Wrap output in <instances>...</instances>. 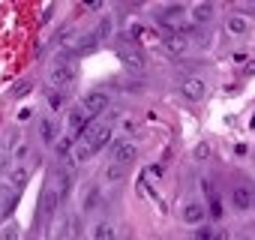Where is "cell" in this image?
Segmentation results:
<instances>
[{
    "label": "cell",
    "mask_w": 255,
    "mask_h": 240,
    "mask_svg": "<svg viewBox=\"0 0 255 240\" xmlns=\"http://www.w3.org/2000/svg\"><path fill=\"white\" fill-rule=\"evenodd\" d=\"M75 75H78V69H75V63H72V60H57V63L48 69V81H51V87H54V90L69 87V84L75 81Z\"/></svg>",
    "instance_id": "6da1fadb"
},
{
    "label": "cell",
    "mask_w": 255,
    "mask_h": 240,
    "mask_svg": "<svg viewBox=\"0 0 255 240\" xmlns=\"http://www.w3.org/2000/svg\"><path fill=\"white\" fill-rule=\"evenodd\" d=\"M108 102H111V93H105V90H90V93H84L81 96V102H78V108L93 120V117H99V114H105V108H108Z\"/></svg>",
    "instance_id": "7a4b0ae2"
},
{
    "label": "cell",
    "mask_w": 255,
    "mask_h": 240,
    "mask_svg": "<svg viewBox=\"0 0 255 240\" xmlns=\"http://www.w3.org/2000/svg\"><path fill=\"white\" fill-rule=\"evenodd\" d=\"M111 156H114V165H132L135 162V156H138V147L129 141V138H117L114 144H111Z\"/></svg>",
    "instance_id": "3957f363"
},
{
    "label": "cell",
    "mask_w": 255,
    "mask_h": 240,
    "mask_svg": "<svg viewBox=\"0 0 255 240\" xmlns=\"http://www.w3.org/2000/svg\"><path fill=\"white\" fill-rule=\"evenodd\" d=\"M231 204H234L237 210H249V207H255V189L246 186V183H237V186L231 189Z\"/></svg>",
    "instance_id": "277c9868"
},
{
    "label": "cell",
    "mask_w": 255,
    "mask_h": 240,
    "mask_svg": "<svg viewBox=\"0 0 255 240\" xmlns=\"http://www.w3.org/2000/svg\"><path fill=\"white\" fill-rule=\"evenodd\" d=\"M90 123H93V120H90V117H87V114H84L78 105L69 111V132H72L75 138H81V135H84V129H87Z\"/></svg>",
    "instance_id": "5b68a950"
},
{
    "label": "cell",
    "mask_w": 255,
    "mask_h": 240,
    "mask_svg": "<svg viewBox=\"0 0 255 240\" xmlns=\"http://www.w3.org/2000/svg\"><path fill=\"white\" fill-rule=\"evenodd\" d=\"M180 93H183L189 102H201V99H204V93H207V87H204V81H201V78H186V81H183V87H180Z\"/></svg>",
    "instance_id": "8992f818"
},
{
    "label": "cell",
    "mask_w": 255,
    "mask_h": 240,
    "mask_svg": "<svg viewBox=\"0 0 255 240\" xmlns=\"http://www.w3.org/2000/svg\"><path fill=\"white\" fill-rule=\"evenodd\" d=\"M9 189H24L30 180V168L27 165H9Z\"/></svg>",
    "instance_id": "52a82bcc"
},
{
    "label": "cell",
    "mask_w": 255,
    "mask_h": 240,
    "mask_svg": "<svg viewBox=\"0 0 255 240\" xmlns=\"http://www.w3.org/2000/svg\"><path fill=\"white\" fill-rule=\"evenodd\" d=\"M54 186H57V189H48V192H51V198H54V201H63V198L69 195V186H72V177H69V171H57V177H54Z\"/></svg>",
    "instance_id": "ba28073f"
},
{
    "label": "cell",
    "mask_w": 255,
    "mask_h": 240,
    "mask_svg": "<svg viewBox=\"0 0 255 240\" xmlns=\"http://www.w3.org/2000/svg\"><path fill=\"white\" fill-rule=\"evenodd\" d=\"M204 213H207V210H204L201 201H189V204L183 207V222H186V225H201V222H204Z\"/></svg>",
    "instance_id": "9c48e42d"
},
{
    "label": "cell",
    "mask_w": 255,
    "mask_h": 240,
    "mask_svg": "<svg viewBox=\"0 0 255 240\" xmlns=\"http://www.w3.org/2000/svg\"><path fill=\"white\" fill-rule=\"evenodd\" d=\"M39 138L45 144H54L57 141V123H54V117H42L39 120Z\"/></svg>",
    "instance_id": "30bf717a"
},
{
    "label": "cell",
    "mask_w": 255,
    "mask_h": 240,
    "mask_svg": "<svg viewBox=\"0 0 255 240\" xmlns=\"http://www.w3.org/2000/svg\"><path fill=\"white\" fill-rule=\"evenodd\" d=\"M120 60L129 72H144V57L138 51H120Z\"/></svg>",
    "instance_id": "8fae6325"
},
{
    "label": "cell",
    "mask_w": 255,
    "mask_h": 240,
    "mask_svg": "<svg viewBox=\"0 0 255 240\" xmlns=\"http://www.w3.org/2000/svg\"><path fill=\"white\" fill-rule=\"evenodd\" d=\"M165 48H168L171 54L183 57V54L189 51V42H186V36H165Z\"/></svg>",
    "instance_id": "7c38bea8"
},
{
    "label": "cell",
    "mask_w": 255,
    "mask_h": 240,
    "mask_svg": "<svg viewBox=\"0 0 255 240\" xmlns=\"http://www.w3.org/2000/svg\"><path fill=\"white\" fill-rule=\"evenodd\" d=\"M75 144H78V141H75V135H60L51 147H54V153H57V156H69V153L75 150Z\"/></svg>",
    "instance_id": "4fadbf2b"
},
{
    "label": "cell",
    "mask_w": 255,
    "mask_h": 240,
    "mask_svg": "<svg viewBox=\"0 0 255 240\" xmlns=\"http://www.w3.org/2000/svg\"><path fill=\"white\" fill-rule=\"evenodd\" d=\"M210 18H213V6H210V3H198V6L192 9V21H195V24H207Z\"/></svg>",
    "instance_id": "5bb4252c"
},
{
    "label": "cell",
    "mask_w": 255,
    "mask_h": 240,
    "mask_svg": "<svg viewBox=\"0 0 255 240\" xmlns=\"http://www.w3.org/2000/svg\"><path fill=\"white\" fill-rule=\"evenodd\" d=\"M225 27H228L234 36H240V33H246V30H249V21H246L243 15H231V18L225 21Z\"/></svg>",
    "instance_id": "9a60e30c"
},
{
    "label": "cell",
    "mask_w": 255,
    "mask_h": 240,
    "mask_svg": "<svg viewBox=\"0 0 255 240\" xmlns=\"http://www.w3.org/2000/svg\"><path fill=\"white\" fill-rule=\"evenodd\" d=\"M111 30H114V21H111V18L105 15V18H102V21L96 24V30H93L90 36H93V42H99V39H105V36H111Z\"/></svg>",
    "instance_id": "2e32d148"
},
{
    "label": "cell",
    "mask_w": 255,
    "mask_h": 240,
    "mask_svg": "<svg viewBox=\"0 0 255 240\" xmlns=\"http://www.w3.org/2000/svg\"><path fill=\"white\" fill-rule=\"evenodd\" d=\"M45 99H48V108H51V111H60V108L66 105V93H63V90H54V87L48 90Z\"/></svg>",
    "instance_id": "e0dca14e"
},
{
    "label": "cell",
    "mask_w": 255,
    "mask_h": 240,
    "mask_svg": "<svg viewBox=\"0 0 255 240\" xmlns=\"http://www.w3.org/2000/svg\"><path fill=\"white\" fill-rule=\"evenodd\" d=\"M93 240H114V225H111V222H96Z\"/></svg>",
    "instance_id": "ac0fdd59"
},
{
    "label": "cell",
    "mask_w": 255,
    "mask_h": 240,
    "mask_svg": "<svg viewBox=\"0 0 255 240\" xmlns=\"http://www.w3.org/2000/svg\"><path fill=\"white\" fill-rule=\"evenodd\" d=\"M159 18H162L165 24H177V21L183 18V6H168V9L159 12Z\"/></svg>",
    "instance_id": "d6986e66"
},
{
    "label": "cell",
    "mask_w": 255,
    "mask_h": 240,
    "mask_svg": "<svg viewBox=\"0 0 255 240\" xmlns=\"http://www.w3.org/2000/svg\"><path fill=\"white\" fill-rule=\"evenodd\" d=\"M96 207H99V186H90V189H87V198H84V207H81V210H84V213H90V210H96Z\"/></svg>",
    "instance_id": "ffe728a7"
},
{
    "label": "cell",
    "mask_w": 255,
    "mask_h": 240,
    "mask_svg": "<svg viewBox=\"0 0 255 240\" xmlns=\"http://www.w3.org/2000/svg\"><path fill=\"white\" fill-rule=\"evenodd\" d=\"M123 174H126L123 165H108V168H105V183H120Z\"/></svg>",
    "instance_id": "44dd1931"
},
{
    "label": "cell",
    "mask_w": 255,
    "mask_h": 240,
    "mask_svg": "<svg viewBox=\"0 0 255 240\" xmlns=\"http://www.w3.org/2000/svg\"><path fill=\"white\" fill-rule=\"evenodd\" d=\"M30 90H33V81H18V84H15V90H12V96H15V99H24Z\"/></svg>",
    "instance_id": "7402d4cb"
},
{
    "label": "cell",
    "mask_w": 255,
    "mask_h": 240,
    "mask_svg": "<svg viewBox=\"0 0 255 240\" xmlns=\"http://www.w3.org/2000/svg\"><path fill=\"white\" fill-rule=\"evenodd\" d=\"M213 237H216V231H213L210 225H198V231H195L192 240H213Z\"/></svg>",
    "instance_id": "603a6c76"
},
{
    "label": "cell",
    "mask_w": 255,
    "mask_h": 240,
    "mask_svg": "<svg viewBox=\"0 0 255 240\" xmlns=\"http://www.w3.org/2000/svg\"><path fill=\"white\" fill-rule=\"evenodd\" d=\"M9 162H12V159H9V147H3V150H0V174L9 171Z\"/></svg>",
    "instance_id": "cb8c5ba5"
},
{
    "label": "cell",
    "mask_w": 255,
    "mask_h": 240,
    "mask_svg": "<svg viewBox=\"0 0 255 240\" xmlns=\"http://www.w3.org/2000/svg\"><path fill=\"white\" fill-rule=\"evenodd\" d=\"M0 240H18V228L15 225H6L3 231H0Z\"/></svg>",
    "instance_id": "d4e9b609"
},
{
    "label": "cell",
    "mask_w": 255,
    "mask_h": 240,
    "mask_svg": "<svg viewBox=\"0 0 255 240\" xmlns=\"http://www.w3.org/2000/svg\"><path fill=\"white\" fill-rule=\"evenodd\" d=\"M207 156H210V147L207 144H198L195 147V159H207Z\"/></svg>",
    "instance_id": "484cf974"
},
{
    "label": "cell",
    "mask_w": 255,
    "mask_h": 240,
    "mask_svg": "<svg viewBox=\"0 0 255 240\" xmlns=\"http://www.w3.org/2000/svg\"><path fill=\"white\" fill-rule=\"evenodd\" d=\"M81 6H84V9H99L102 0H81Z\"/></svg>",
    "instance_id": "4316f807"
},
{
    "label": "cell",
    "mask_w": 255,
    "mask_h": 240,
    "mask_svg": "<svg viewBox=\"0 0 255 240\" xmlns=\"http://www.w3.org/2000/svg\"><path fill=\"white\" fill-rule=\"evenodd\" d=\"M210 213H213V216H216V219H219V216H222V204H219V201H216V198H213V201H210Z\"/></svg>",
    "instance_id": "83f0119b"
},
{
    "label": "cell",
    "mask_w": 255,
    "mask_h": 240,
    "mask_svg": "<svg viewBox=\"0 0 255 240\" xmlns=\"http://www.w3.org/2000/svg\"><path fill=\"white\" fill-rule=\"evenodd\" d=\"M30 117H33L30 108H21V111H18V120H21V123H24V120H30Z\"/></svg>",
    "instance_id": "f1b7e54d"
},
{
    "label": "cell",
    "mask_w": 255,
    "mask_h": 240,
    "mask_svg": "<svg viewBox=\"0 0 255 240\" xmlns=\"http://www.w3.org/2000/svg\"><path fill=\"white\" fill-rule=\"evenodd\" d=\"M213 240H228V234H216V237H213Z\"/></svg>",
    "instance_id": "f546056e"
},
{
    "label": "cell",
    "mask_w": 255,
    "mask_h": 240,
    "mask_svg": "<svg viewBox=\"0 0 255 240\" xmlns=\"http://www.w3.org/2000/svg\"><path fill=\"white\" fill-rule=\"evenodd\" d=\"M243 3H246V6H252V9H255V0H243Z\"/></svg>",
    "instance_id": "4dcf8cb0"
}]
</instances>
